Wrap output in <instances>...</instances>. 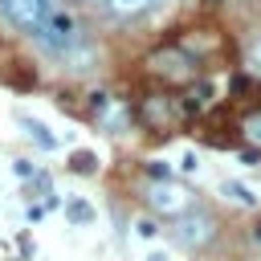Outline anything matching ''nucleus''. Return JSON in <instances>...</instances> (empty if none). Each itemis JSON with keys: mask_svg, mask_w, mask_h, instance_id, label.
Masks as SVG:
<instances>
[{"mask_svg": "<svg viewBox=\"0 0 261 261\" xmlns=\"http://www.w3.org/2000/svg\"><path fill=\"white\" fill-rule=\"evenodd\" d=\"M143 69H147L151 77H159V82H171V86H192V82L200 77L204 61H200L188 45L167 41V45H155V49L143 57Z\"/></svg>", "mask_w": 261, "mask_h": 261, "instance_id": "nucleus-1", "label": "nucleus"}, {"mask_svg": "<svg viewBox=\"0 0 261 261\" xmlns=\"http://www.w3.org/2000/svg\"><path fill=\"white\" fill-rule=\"evenodd\" d=\"M139 114H143L147 130L167 135V130H171L179 118H188L192 110H188V102H179V98H171V94H147V98L139 102Z\"/></svg>", "mask_w": 261, "mask_h": 261, "instance_id": "nucleus-2", "label": "nucleus"}, {"mask_svg": "<svg viewBox=\"0 0 261 261\" xmlns=\"http://www.w3.org/2000/svg\"><path fill=\"white\" fill-rule=\"evenodd\" d=\"M49 8H53V0H0V16H4V24L16 29V33H29V37L41 33Z\"/></svg>", "mask_w": 261, "mask_h": 261, "instance_id": "nucleus-3", "label": "nucleus"}, {"mask_svg": "<svg viewBox=\"0 0 261 261\" xmlns=\"http://www.w3.org/2000/svg\"><path fill=\"white\" fill-rule=\"evenodd\" d=\"M171 237H175V245H184V249H200V245H208L212 237H216V220L208 216V212H184V216H175V228H171Z\"/></svg>", "mask_w": 261, "mask_h": 261, "instance_id": "nucleus-4", "label": "nucleus"}, {"mask_svg": "<svg viewBox=\"0 0 261 261\" xmlns=\"http://www.w3.org/2000/svg\"><path fill=\"white\" fill-rule=\"evenodd\" d=\"M147 204H151V212H159V216H184V212H192V192L163 179V184H155V188L147 192Z\"/></svg>", "mask_w": 261, "mask_h": 261, "instance_id": "nucleus-5", "label": "nucleus"}, {"mask_svg": "<svg viewBox=\"0 0 261 261\" xmlns=\"http://www.w3.org/2000/svg\"><path fill=\"white\" fill-rule=\"evenodd\" d=\"M16 122L29 130V139H33L37 147H45V151H53V147H57V135H53V130H49L41 118H33V114H16Z\"/></svg>", "mask_w": 261, "mask_h": 261, "instance_id": "nucleus-6", "label": "nucleus"}, {"mask_svg": "<svg viewBox=\"0 0 261 261\" xmlns=\"http://www.w3.org/2000/svg\"><path fill=\"white\" fill-rule=\"evenodd\" d=\"M61 208H65V220H69V224H90V220H94V204L82 200V196H69Z\"/></svg>", "mask_w": 261, "mask_h": 261, "instance_id": "nucleus-7", "label": "nucleus"}, {"mask_svg": "<svg viewBox=\"0 0 261 261\" xmlns=\"http://www.w3.org/2000/svg\"><path fill=\"white\" fill-rule=\"evenodd\" d=\"M241 139L253 147V151H261V110H245V118H241Z\"/></svg>", "mask_w": 261, "mask_h": 261, "instance_id": "nucleus-8", "label": "nucleus"}, {"mask_svg": "<svg viewBox=\"0 0 261 261\" xmlns=\"http://www.w3.org/2000/svg\"><path fill=\"white\" fill-rule=\"evenodd\" d=\"M212 94H216V90H212V82H208V77H196V82L188 86V110L208 106V102H212Z\"/></svg>", "mask_w": 261, "mask_h": 261, "instance_id": "nucleus-9", "label": "nucleus"}, {"mask_svg": "<svg viewBox=\"0 0 261 261\" xmlns=\"http://www.w3.org/2000/svg\"><path fill=\"white\" fill-rule=\"evenodd\" d=\"M220 192H224L232 204H245V208H253V204H257V192H253V188H245V184H237V179H224V184H220Z\"/></svg>", "mask_w": 261, "mask_h": 261, "instance_id": "nucleus-10", "label": "nucleus"}, {"mask_svg": "<svg viewBox=\"0 0 261 261\" xmlns=\"http://www.w3.org/2000/svg\"><path fill=\"white\" fill-rule=\"evenodd\" d=\"M69 171H73V175H94V171H98V155H94V151H73Z\"/></svg>", "mask_w": 261, "mask_h": 261, "instance_id": "nucleus-11", "label": "nucleus"}, {"mask_svg": "<svg viewBox=\"0 0 261 261\" xmlns=\"http://www.w3.org/2000/svg\"><path fill=\"white\" fill-rule=\"evenodd\" d=\"M98 4H106V8H114V12H143V8H155V4H163V0H98Z\"/></svg>", "mask_w": 261, "mask_h": 261, "instance_id": "nucleus-12", "label": "nucleus"}, {"mask_svg": "<svg viewBox=\"0 0 261 261\" xmlns=\"http://www.w3.org/2000/svg\"><path fill=\"white\" fill-rule=\"evenodd\" d=\"M12 175H16V179H33V175H37V167H33L29 159H12Z\"/></svg>", "mask_w": 261, "mask_h": 261, "instance_id": "nucleus-13", "label": "nucleus"}, {"mask_svg": "<svg viewBox=\"0 0 261 261\" xmlns=\"http://www.w3.org/2000/svg\"><path fill=\"white\" fill-rule=\"evenodd\" d=\"M147 175H151V179H159V184H163V179H167V175H171V167H167V163H163V159H151V163H147Z\"/></svg>", "mask_w": 261, "mask_h": 261, "instance_id": "nucleus-14", "label": "nucleus"}, {"mask_svg": "<svg viewBox=\"0 0 261 261\" xmlns=\"http://www.w3.org/2000/svg\"><path fill=\"white\" fill-rule=\"evenodd\" d=\"M135 232H139V237H147V241H151V237H155V232H159V224H155V220H147V216H143V220H135Z\"/></svg>", "mask_w": 261, "mask_h": 261, "instance_id": "nucleus-15", "label": "nucleus"}, {"mask_svg": "<svg viewBox=\"0 0 261 261\" xmlns=\"http://www.w3.org/2000/svg\"><path fill=\"white\" fill-rule=\"evenodd\" d=\"M179 167H184V171H196V167H200V163H196V155H192V151H188V155H184V159H179Z\"/></svg>", "mask_w": 261, "mask_h": 261, "instance_id": "nucleus-16", "label": "nucleus"}, {"mask_svg": "<svg viewBox=\"0 0 261 261\" xmlns=\"http://www.w3.org/2000/svg\"><path fill=\"white\" fill-rule=\"evenodd\" d=\"M249 65L261 73V45H253V53H249Z\"/></svg>", "mask_w": 261, "mask_h": 261, "instance_id": "nucleus-17", "label": "nucleus"}, {"mask_svg": "<svg viewBox=\"0 0 261 261\" xmlns=\"http://www.w3.org/2000/svg\"><path fill=\"white\" fill-rule=\"evenodd\" d=\"M253 241H257V245H261V224H257V232H253Z\"/></svg>", "mask_w": 261, "mask_h": 261, "instance_id": "nucleus-18", "label": "nucleus"}]
</instances>
